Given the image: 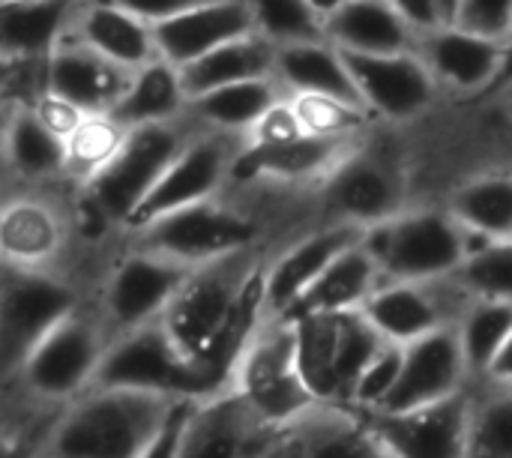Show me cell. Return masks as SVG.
I'll return each mask as SVG.
<instances>
[{"instance_id":"obj_1","label":"cell","mask_w":512,"mask_h":458,"mask_svg":"<svg viewBox=\"0 0 512 458\" xmlns=\"http://www.w3.org/2000/svg\"><path fill=\"white\" fill-rule=\"evenodd\" d=\"M177 402L93 387L57 411L39 458H141Z\"/></svg>"},{"instance_id":"obj_2","label":"cell","mask_w":512,"mask_h":458,"mask_svg":"<svg viewBox=\"0 0 512 458\" xmlns=\"http://www.w3.org/2000/svg\"><path fill=\"white\" fill-rule=\"evenodd\" d=\"M264 264H267L264 252H261V246H255V249L210 261L204 267H195L192 276L177 291V297L171 300L168 312L162 315V321H159L162 330L204 372H207V363L216 354L225 330L231 327L249 285L264 270Z\"/></svg>"},{"instance_id":"obj_3","label":"cell","mask_w":512,"mask_h":458,"mask_svg":"<svg viewBox=\"0 0 512 458\" xmlns=\"http://www.w3.org/2000/svg\"><path fill=\"white\" fill-rule=\"evenodd\" d=\"M111 348V333L96 306H81L63 324H57L24 360L18 375L6 381V393H18L21 402L36 408H66L78 396L90 393L102 360Z\"/></svg>"},{"instance_id":"obj_4","label":"cell","mask_w":512,"mask_h":458,"mask_svg":"<svg viewBox=\"0 0 512 458\" xmlns=\"http://www.w3.org/2000/svg\"><path fill=\"white\" fill-rule=\"evenodd\" d=\"M384 282H438L465 267L477 240L447 207H408L396 219L375 225L363 237Z\"/></svg>"},{"instance_id":"obj_5","label":"cell","mask_w":512,"mask_h":458,"mask_svg":"<svg viewBox=\"0 0 512 458\" xmlns=\"http://www.w3.org/2000/svg\"><path fill=\"white\" fill-rule=\"evenodd\" d=\"M195 132L198 126L189 117H180L174 123L129 129V138L117 153V159L78 192L102 213V219L117 234H123L132 216L141 210V204L153 195L159 180L168 174L174 159L195 138Z\"/></svg>"},{"instance_id":"obj_6","label":"cell","mask_w":512,"mask_h":458,"mask_svg":"<svg viewBox=\"0 0 512 458\" xmlns=\"http://www.w3.org/2000/svg\"><path fill=\"white\" fill-rule=\"evenodd\" d=\"M231 390L279 432L321 405L300 372L297 333L291 321L264 318L237 363Z\"/></svg>"},{"instance_id":"obj_7","label":"cell","mask_w":512,"mask_h":458,"mask_svg":"<svg viewBox=\"0 0 512 458\" xmlns=\"http://www.w3.org/2000/svg\"><path fill=\"white\" fill-rule=\"evenodd\" d=\"M93 387L135 390L171 402H207L225 393L198 363H192L171 342L159 321L114 339Z\"/></svg>"},{"instance_id":"obj_8","label":"cell","mask_w":512,"mask_h":458,"mask_svg":"<svg viewBox=\"0 0 512 458\" xmlns=\"http://www.w3.org/2000/svg\"><path fill=\"white\" fill-rule=\"evenodd\" d=\"M123 243L189 267H204L210 261L261 246V225L225 192L213 201L177 210L138 231H129L123 234Z\"/></svg>"},{"instance_id":"obj_9","label":"cell","mask_w":512,"mask_h":458,"mask_svg":"<svg viewBox=\"0 0 512 458\" xmlns=\"http://www.w3.org/2000/svg\"><path fill=\"white\" fill-rule=\"evenodd\" d=\"M297 333V360L309 390L321 405H351L363 369L387 345L363 312L309 315L291 321Z\"/></svg>"},{"instance_id":"obj_10","label":"cell","mask_w":512,"mask_h":458,"mask_svg":"<svg viewBox=\"0 0 512 458\" xmlns=\"http://www.w3.org/2000/svg\"><path fill=\"white\" fill-rule=\"evenodd\" d=\"M87 306L81 288L66 273L18 270L3 264L0 282V375H18L33 348L69 315Z\"/></svg>"},{"instance_id":"obj_11","label":"cell","mask_w":512,"mask_h":458,"mask_svg":"<svg viewBox=\"0 0 512 458\" xmlns=\"http://www.w3.org/2000/svg\"><path fill=\"white\" fill-rule=\"evenodd\" d=\"M195 267L171 261L156 252H144L135 246H120V255L111 261L96 309L111 333V342L135 333L147 324L162 321L171 300L192 276Z\"/></svg>"},{"instance_id":"obj_12","label":"cell","mask_w":512,"mask_h":458,"mask_svg":"<svg viewBox=\"0 0 512 458\" xmlns=\"http://www.w3.org/2000/svg\"><path fill=\"white\" fill-rule=\"evenodd\" d=\"M321 204L327 222L369 231L408 210L405 171L390 150L363 141L360 150L321 186Z\"/></svg>"},{"instance_id":"obj_13","label":"cell","mask_w":512,"mask_h":458,"mask_svg":"<svg viewBox=\"0 0 512 458\" xmlns=\"http://www.w3.org/2000/svg\"><path fill=\"white\" fill-rule=\"evenodd\" d=\"M246 141L222 132H207L198 129L195 138L186 144V150L174 159L168 174L159 180L153 195L141 204V210L132 216L123 234L138 231L162 216H171L177 210L213 201L228 192L234 165L243 156Z\"/></svg>"},{"instance_id":"obj_14","label":"cell","mask_w":512,"mask_h":458,"mask_svg":"<svg viewBox=\"0 0 512 458\" xmlns=\"http://www.w3.org/2000/svg\"><path fill=\"white\" fill-rule=\"evenodd\" d=\"M474 297L453 279L438 282H384L363 306L366 321L390 345H414L438 330L456 327Z\"/></svg>"},{"instance_id":"obj_15","label":"cell","mask_w":512,"mask_h":458,"mask_svg":"<svg viewBox=\"0 0 512 458\" xmlns=\"http://www.w3.org/2000/svg\"><path fill=\"white\" fill-rule=\"evenodd\" d=\"M360 99L375 120L411 123L444 93L417 51L405 54H345Z\"/></svg>"},{"instance_id":"obj_16","label":"cell","mask_w":512,"mask_h":458,"mask_svg":"<svg viewBox=\"0 0 512 458\" xmlns=\"http://www.w3.org/2000/svg\"><path fill=\"white\" fill-rule=\"evenodd\" d=\"M75 219L45 192H6L0 210V252L6 267L63 273L60 261L69 249Z\"/></svg>"},{"instance_id":"obj_17","label":"cell","mask_w":512,"mask_h":458,"mask_svg":"<svg viewBox=\"0 0 512 458\" xmlns=\"http://www.w3.org/2000/svg\"><path fill=\"white\" fill-rule=\"evenodd\" d=\"M417 54L441 93L456 99H489L504 72V42L483 39L456 24L417 33Z\"/></svg>"},{"instance_id":"obj_18","label":"cell","mask_w":512,"mask_h":458,"mask_svg":"<svg viewBox=\"0 0 512 458\" xmlns=\"http://www.w3.org/2000/svg\"><path fill=\"white\" fill-rule=\"evenodd\" d=\"M282 432L267 426L234 390H228L195 405L180 458H267L279 450Z\"/></svg>"},{"instance_id":"obj_19","label":"cell","mask_w":512,"mask_h":458,"mask_svg":"<svg viewBox=\"0 0 512 458\" xmlns=\"http://www.w3.org/2000/svg\"><path fill=\"white\" fill-rule=\"evenodd\" d=\"M366 237L363 228L345 222H324L279 249L264 267V315L285 318L294 303L327 273V267Z\"/></svg>"},{"instance_id":"obj_20","label":"cell","mask_w":512,"mask_h":458,"mask_svg":"<svg viewBox=\"0 0 512 458\" xmlns=\"http://www.w3.org/2000/svg\"><path fill=\"white\" fill-rule=\"evenodd\" d=\"M474 378L468 372L462 342L456 327L438 330L405 348V363L390 402L378 414H405L426 405H438L471 390Z\"/></svg>"},{"instance_id":"obj_21","label":"cell","mask_w":512,"mask_h":458,"mask_svg":"<svg viewBox=\"0 0 512 458\" xmlns=\"http://www.w3.org/2000/svg\"><path fill=\"white\" fill-rule=\"evenodd\" d=\"M363 138H315L303 135L282 147H246L234 165L231 183H279V186H324L342 162H348Z\"/></svg>"},{"instance_id":"obj_22","label":"cell","mask_w":512,"mask_h":458,"mask_svg":"<svg viewBox=\"0 0 512 458\" xmlns=\"http://www.w3.org/2000/svg\"><path fill=\"white\" fill-rule=\"evenodd\" d=\"M366 417L396 458H468L471 390L417 411Z\"/></svg>"},{"instance_id":"obj_23","label":"cell","mask_w":512,"mask_h":458,"mask_svg":"<svg viewBox=\"0 0 512 458\" xmlns=\"http://www.w3.org/2000/svg\"><path fill=\"white\" fill-rule=\"evenodd\" d=\"M129 69L111 63L72 30L48 57V90L81 108L84 114H111L132 84Z\"/></svg>"},{"instance_id":"obj_24","label":"cell","mask_w":512,"mask_h":458,"mask_svg":"<svg viewBox=\"0 0 512 458\" xmlns=\"http://www.w3.org/2000/svg\"><path fill=\"white\" fill-rule=\"evenodd\" d=\"M279 458H396L366 414L339 405H318L288 426Z\"/></svg>"},{"instance_id":"obj_25","label":"cell","mask_w":512,"mask_h":458,"mask_svg":"<svg viewBox=\"0 0 512 458\" xmlns=\"http://www.w3.org/2000/svg\"><path fill=\"white\" fill-rule=\"evenodd\" d=\"M153 30L159 57L183 69L225 42L258 33V24L249 0H207L171 21L156 24Z\"/></svg>"},{"instance_id":"obj_26","label":"cell","mask_w":512,"mask_h":458,"mask_svg":"<svg viewBox=\"0 0 512 458\" xmlns=\"http://www.w3.org/2000/svg\"><path fill=\"white\" fill-rule=\"evenodd\" d=\"M3 168L6 183L48 186L66 180L69 147L27 105H3Z\"/></svg>"},{"instance_id":"obj_27","label":"cell","mask_w":512,"mask_h":458,"mask_svg":"<svg viewBox=\"0 0 512 458\" xmlns=\"http://www.w3.org/2000/svg\"><path fill=\"white\" fill-rule=\"evenodd\" d=\"M69 30L111 63L138 72L159 57L153 24L111 0H78Z\"/></svg>"},{"instance_id":"obj_28","label":"cell","mask_w":512,"mask_h":458,"mask_svg":"<svg viewBox=\"0 0 512 458\" xmlns=\"http://www.w3.org/2000/svg\"><path fill=\"white\" fill-rule=\"evenodd\" d=\"M324 39L342 54L417 51V30L393 0H348L324 21Z\"/></svg>"},{"instance_id":"obj_29","label":"cell","mask_w":512,"mask_h":458,"mask_svg":"<svg viewBox=\"0 0 512 458\" xmlns=\"http://www.w3.org/2000/svg\"><path fill=\"white\" fill-rule=\"evenodd\" d=\"M384 285L381 267L375 255L360 240L345 255H339L327 273L294 303V309L282 321H297L309 315H342V312H363L372 294Z\"/></svg>"},{"instance_id":"obj_30","label":"cell","mask_w":512,"mask_h":458,"mask_svg":"<svg viewBox=\"0 0 512 458\" xmlns=\"http://www.w3.org/2000/svg\"><path fill=\"white\" fill-rule=\"evenodd\" d=\"M273 78L282 84L288 96L321 93V96H336V99L363 105L354 75L345 63V54L327 39L276 45Z\"/></svg>"},{"instance_id":"obj_31","label":"cell","mask_w":512,"mask_h":458,"mask_svg":"<svg viewBox=\"0 0 512 458\" xmlns=\"http://www.w3.org/2000/svg\"><path fill=\"white\" fill-rule=\"evenodd\" d=\"M288 93L276 78H255V81H240L231 87L210 90L198 99L189 102L186 117L207 132H222L234 138H249V132L261 123V117L279 105Z\"/></svg>"},{"instance_id":"obj_32","label":"cell","mask_w":512,"mask_h":458,"mask_svg":"<svg viewBox=\"0 0 512 458\" xmlns=\"http://www.w3.org/2000/svg\"><path fill=\"white\" fill-rule=\"evenodd\" d=\"M78 0H0L3 60L51 57L66 36Z\"/></svg>"},{"instance_id":"obj_33","label":"cell","mask_w":512,"mask_h":458,"mask_svg":"<svg viewBox=\"0 0 512 458\" xmlns=\"http://www.w3.org/2000/svg\"><path fill=\"white\" fill-rule=\"evenodd\" d=\"M273 66H276V45L261 33H249V36L219 45L216 51L183 66L180 72H183V84L192 102L219 87H231V84L255 81V78H273Z\"/></svg>"},{"instance_id":"obj_34","label":"cell","mask_w":512,"mask_h":458,"mask_svg":"<svg viewBox=\"0 0 512 458\" xmlns=\"http://www.w3.org/2000/svg\"><path fill=\"white\" fill-rule=\"evenodd\" d=\"M444 207L474 240H512V171H483L462 180Z\"/></svg>"},{"instance_id":"obj_35","label":"cell","mask_w":512,"mask_h":458,"mask_svg":"<svg viewBox=\"0 0 512 458\" xmlns=\"http://www.w3.org/2000/svg\"><path fill=\"white\" fill-rule=\"evenodd\" d=\"M186 111H189V93L183 84V72L174 63L156 57L153 63H147L132 75V84L120 99V105L111 111V117L126 129H138L156 123H174L186 117Z\"/></svg>"},{"instance_id":"obj_36","label":"cell","mask_w":512,"mask_h":458,"mask_svg":"<svg viewBox=\"0 0 512 458\" xmlns=\"http://www.w3.org/2000/svg\"><path fill=\"white\" fill-rule=\"evenodd\" d=\"M462 354L474 381H483L512 336V303L474 300L456 324Z\"/></svg>"},{"instance_id":"obj_37","label":"cell","mask_w":512,"mask_h":458,"mask_svg":"<svg viewBox=\"0 0 512 458\" xmlns=\"http://www.w3.org/2000/svg\"><path fill=\"white\" fill-rule=\"evenodd\" d=\"M126 138H129V129L117 123L111 114H87V120L66 141L69 147L66 183H72L75 189H84L93 177H99L117 159Z\"/></svg>"},{"instance_id":"obj_38","label":"cell","mask_w":512,"mask_h":458,"mask_svg":"<svg viewBox=\"0 0 512 458\" xmlns=\"http://www.w3.org/2000/svg\"><path fill=\"white\" fill-rule=\"evenodd\" d=\"M468 458H512V390L477 381L471 387Z\"/></svg>"},{"instance_id":"obj_39","label":"cell","mask_w":512,"mask_h":458,"mask_svg":"<svg viewBox=\"0 0 512 458\" xmlns=\"http://www.w3.org/2000/svg\"><path fill=\"white\" fill-rule=\"evenodd\" d=\"M288 99L300 117L303 132L315 135V138H363L369 132V123L375 120L363 105L345 102L336 96L300 93V96H288Z\"/></svg>"},{"instance_id":"obj_40","label":"cell","mask_w":512,"mask_h":458,"mask_svg":"<svg viewBox=\"0 0 512 458\" xmlns=\"http://www.w3.org/2000/svg\"><path fill=\"white\" fill-rule=\"evenodd\" d=\"M456 279L474 300L512 303V240H477Z\"/></svg>"},{"instance_id":"obj_41","label":"cell","mask_w":512,"mask_h":458,"mask_svg":"<svg viewBox=\"0 0 512 458\" xmlns=\"http://www.w3.org/2000/svg\"><path fill=\"white\" fill-rule=\"evenodd\" d=\"M258 33L273 45L324 39V21L306 0H249Z\"/></svg>"},{"instance_id":"obj_42","label":"cell","mask_w":512,"mask_h":458,"mask_svg":"<svg viewBox=\"0 0 512 458\" xmlns=\"http://www.w3.org/2000/svg\"><path fill=\"white\" fill-rule=\"evenodd\" d=\"M402 363H405V348L387 342L375 354V360L363 369V375H360V381H357V387L351 393L348 408H354L360 414H378L390 402V396H393V390L399 384Z\"/></svg>"},{"instance_id":"obj_43","label":"cell","mask_w":512,"mask_h":458,"mask_svg":"<svg viewBox=\"0 0 512 458\" xmlns=\"http://www.w3.org/2000/svg\"><path fill=\"white\" fill-rule=\"evenodd\" d=\"M453 24L483 39L507 42L512 33V0H462Z\"/></svg>"},{"instance_id":"obj_44","label":"cell","mask_w":512,"mask_h":458,"mask_svg":"<svg viewBox=\"0 0 512 458\" xmlns=\"http://www.w3.org/2000/svg\"><path fill=\"white\" fill-rule=\"evenodd\" d=\"M303 126H300V117L297 111L291 108V99L285 96L279 105H273L261 123L249 132L246 138V147H282V144H291L297 138H303Z\"/></svg>"},{"instance_id":"obj_45","label":"cell","mask_w":512,"mask_h":458,"mask_svg":"<svg viewBox=\"0 0 512 458\" xmlns=\"http://www.w3.org/2000/svg\"><path fill=\"white\" fill-rule=\"evenodd\" d=\"M198 402H177L168 414V420L162 423V429L156 432V438L147 444V450L141 458H180L183 447V435H186V423L192 417Z\"/></svg>"},{"instance_id":"obj_46","label":"cell","mask_w":512,"mask_h":458,"mask_svg":"<svg viewBox=\"0 0 512 458\" xmlns=\"http://www.w3.org/2000/svg\"><path fill=\"white\" fill-rule=\"evenodd\" d=\"M33 114H36L54 135H60L63 141H69L72 132L87 120V114H84L81 108H75L72 102H66L63 96H57V93H51V90L33 105Z\"/></svg>"},{"instance_id":"obj_47","label":"cell","mask_w":512,"mask_h":458,"mask_svg":"<svg viewBox=\"0 0 512 458\" xmlns=\"http://www.w3.org/2000/svg\"><path fill=\"white\" fill-rule=\"evenodd\" d=\"M111 3H117L120 9H126V12H132L141 21L156 27V24L171 21V18H177V15H183V12H189L207 0H111Z\"/></svg>"},{"instance_id":"obj_48","label":"cell","mask_w":512,"mask_h":458,"mask_svg":"<svg viewBox=\"0 0 512 458\" xmlns=\"http://www.w3.org/2000/svg\"><path fill=\"white\" fill-rule=\"evenodd\" d=\"M396 9L408 18V24L423 33V30H432V27H441V12H438V3L435 0H393Z\"/></svg>"},{"instance_id":"obj_49","label":"cell","mask_w":512,"mask_h":458,"mask_svg":"<svg viewBox=\"0 0 512 458\" xmlns=\"http://www.w3.org/2000/svg\"><path fill=\"white\" fill-rule=\"evenodd\" d=\"M474 384H477V381H474ZM483 384L507 387V390H512V336H510V342L501 348V354L495 357V363H492V369L486 372Z\"/></svg>"},{"instance_id":"obj_50","label":"cell","mask_w":512,"mask_h":458,"mask_svg":"<svg viewBox=\"0 0 512 458\" xmlns=\"http://www.w3.org/2000/svg\"><path fill=\"white\" fill-rule=\"evenodd\" d=\"M507 90H512V33L507 36V42H504V72H501V81L489 93V99H501Z\"/></svg>"},{"instance_id":"obj_51","label":"cell","mask_w":512,"mask_h":458,"mask_svg":"<svg viewBox=\"0 0 512 458\" xmlns=\"http://www.w3.org/2000/svg\"><path fill=\"white\" fill-rule=\"evenodd\" d=\"M306 3L312 6V12H315V15H318L321 21H327V18H330V15L336 12V9H342V6H345L348 0H306Z\"/></svg>"},{"instance_id":"obj_52","label":"cell","mask_w":512,"mask_h":458,"mask_svg":"<svg viewBox=\"0 0 512 458\" xmlns=\"http://www.w3.org/2000/svg\"><path fill=\"white\" fill-rule=\"evenodd\" d=\"M435 3H438L441 21H444V24H453V21H456V12H459V3H462V0H435Z\"/></svg>"},{"instance_id":"obj_53","label":"cell","mask_w":512,"mask_h":458,"mask_svg":"<svg viewBox=\"0 0 512 458\" xmlns=\"http://www.w3.org/2000/svg\"><path fill=\"white\" fill-rule=\"evenodd\" d=\"M495 102H501L504 108H507V114H510V126H512V90H507L501 99H495Z\"/></svg>"},{"instance_id":"obj_54","label":"cell","mask_w":512,"mask_h":458,"mask_svg":"<svg viewBox=\"0 0 512 458\" xmlns=\"http://www.w3.org/2000/svg\"><path fill=\"white\" fill-rule=\"evenodd\" d=\"M267 458H279V453H273V456H267Z\"/></svg>"}]
</instances>
